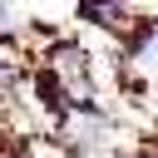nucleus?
Masks as SVG:
<instances>
[{"mask_svg":"<svg viewBox=\"0 0 158 158\" xmlns=\"http://www.w3.org/2000/svg\"><path fill=\"white\" fill-rule=\"evenodd\" d=\"M79 20H89V25H99V30H123L128 0H79Z\"/></svg>","mask_w":158,"mask_h":158,"instance_id":"nucleus-1","label":"nucleus"}]
</instances>
